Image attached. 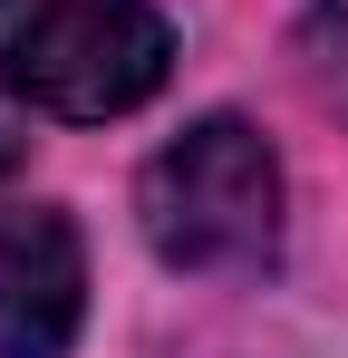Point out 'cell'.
I'll list each match as a JSON object with an SVG mask.
<instances>
[{
    "label": "cell",
    "mask_w": 348,
    "mask_h": 358,
    "mask_svg": "<svg viewBox=\"0 0 348 358\" xmlns=\"http://www.w3.org/2000/svg\"><path fill=\"white\" fill-rule=\"evenodd\" d=\"M136 223L174 271H271L281 262V155L252 117H194L136 184Z\"/></svg>",
    "instance_id": "cell-1"
},
{
    "label": "cell",
    "mask_w": 348,
    "mask_h": 358,
    "mask_svg": "<svg viewBox=\"0 0 348 358\" xmlns=\"http://www.w3.org/2000/svg\"><path fill=\"white\" fill-rule=\"evenodd\" d=\"M174 29L145 0H0V87L39 117L97 126L165 87Z\"/></svg>",
    "instance_id": "cell-2"
},
{
    "label": "cell",
    "mask_w": 348,
    "mask_h": 358,
    "mask_svg": "<svg viewBox=\"0 0 348 358\" xmlns=\"http://www.w3.org/2000/svg\"><path fill=\"white\" fill-rule=\"evenodd\" d=\"M87 320V252L58 203H0V358H68Z\"/></svg>",
    "instance_id": "cell-3"
},
{
    "label": "cell",
    "mask_w": 348,
    "mask_h": 358,
    "mask_svg": "<svg viewBox=\"0 0 348 358\" xmlns=\"http://www.w3.org/2000/svg\"><path fill=\"white\" fill-rule=\"evenodd\" d=\"M300 59L319 78V97L348 117V0H310V29H300Z\"/></svg>",
    "instance_id": "cell-4"
},
{
    "label": "cell",
    "mask_w": 348,
    "mask_h": 358,
    "mask_svg": "<svg viewBox=\"0 0 348 358\" xmlns=\"http://www.w3.org/2000/svg\"><path fill=\"white\" fill-rule=\"evenodd\" d=\"M10 175H20V145H10V136H0V184H10Z\"/></svg>",
    "instance_id": "cell-5"
}]
</instances>
